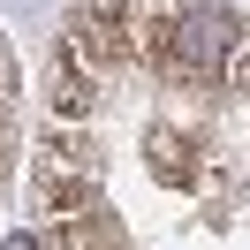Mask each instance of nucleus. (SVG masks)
<instances>
[{
	"label": "nucleus",
	"mask_w": 250,
	"mask_h": 250,
	"mask_svg": "<svg viewBox=\"0 0 250 250\" xmlns=\"http://www.w3.org/2000/svg\"><path fill=\"white\" fill-rule=\"evenodd\" d=\"M122 68L152 99L129 137L137 189L76 205L68 220L46 228V243L53 250H250V38L235 68L182 76L129 31Z\"/></svg>",
	"instance_id": "f257e3e1"
}]
</instances>
